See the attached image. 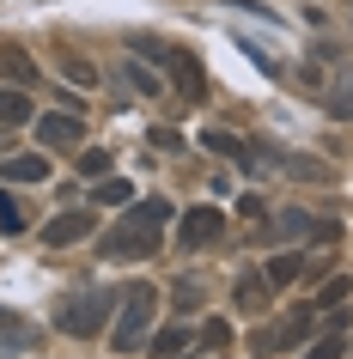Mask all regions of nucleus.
<instances>
[{
	"mask_svg": "<svg viewBox=\"0 0 353 359\" xmlns=\"http://www.w3.org/2000/svg\"><path fill=\"white\" fill-rule=\"evenodd\" d=\"M165 219H171L165 195L134 201V208L98 238V256H104V262H140V256H159V231H165Z\"/></svg>",
	"mask_w": 353,
	"mask_h": 359,
	"instance_id": "1",
	"label": "nucleus"
},
{
	"mask_svg": "<svg viewBox=\"0 0 353 359\" xmlns=\"http://www.w3.org/2000/svg\"><path fill=\"white\" fill-rule=\"evenodd\" d=\"M152 317H159V292L147 280H134L116 292V329H110V347L116 353H134L140 341L152 335Z\"/></svg>",
	"mask_w": 353,
	"mask_h": 359,
	"instance_id": "2",
	"label": "nucleus"
},
{
	"mask_svg": "<svg viewBox=\"0 0 353 359\" xmlns=\"http://www.w3.org/2000/svg\"><path fill=\"white\" fill-rule=\"evenodd\" d=\"M110 311H116V292H74V299H61V311H55V329H61V335L92 341L98 329L110 323Z\"/></svg>",
	"mask_w": 353,
	"mask_h": 359,
	"instance_id": "3",
	"label": "nucleus"
},
{
	"mask_svg": "<svg viewBox=\"0 0 353 359\" xmlns=\"http://www.w3.org/2000/svg\"><path fill=\"white\" fill-rule=\"evenodd\" d=\"M92 226H98V213H92V208H67V213H55V219L43 226V250H67V244H79V238H92Z\"/></svg>",
	"mask_w": 353,
	"mask_h": 359,
	"instance_id": "4",
	"label": "nucleus"
},
{
	"mask_svg": "<svg viewBox=\"0 0 353 359\" xmlns=\"http://www.w3.org/2000/svg\"><path fill=\"white\" fill-rule=\"evenodd\" d=\"M220 231H225L220 208H189L183 226H177V238H183V250H207V244H220Z\"/></svg>",
	"mask_w": 353,
	"mask_h": 359,
	"instance_id": "5",
	"label": "nucleus"
},
{
	"mask_svg": "<svg viewBox=\"0 0 353 359\" xmlns=\"http://www.w3.org/2000/svg\"><path fill=\"white\" fill-rule=\"evenodd\" d=\"M37 140L49 152H67V147L86 140V122H79V116H37Z\"/></svg>",
	"mask_w": 353,
	"mask_h": 359,
	"instance_id": "6",
	"label": "nucleus"
},
{
	"mask_svg": "<svg viewBox=\"0 0 353 359\" xmlns=\"http://www.w3.org/2000/svg\"><path fill=\"white\" fill-rule=\"evenodd\" d=\"M152 55L171 67V79H177L183 97H201V67H195V55H183V49H152Z\"/></svg>",
	"mask_w": 353,
	"mask_h": 359,
	"instance_id": "7",
	"label": "nucleus"
},
{
	"mask_svg": "<svg viewBox=\"0 0 353 359\" xmlns=\"http://www.w3.org/2000/svg\"><path fill=\"white\" fill-rule=\"evenodd\" d=\"M49 177V158L43 152H13V158H0V183H43Z\"/></svg>",
	"mask_w": 353,
	"mask_h": 359,
	"instance_id": "8",
	"label": "nucleus"
},
{
	"mask_svg": "<svg viewBox=\"0 0 353 359\" xmlns=\"http://www.w3.org/2000/svg\"><path fill=\"white\" fill-rule=\"evenodd\" d=\"M311 335V311H298V317H286L280 329H262L256 335V353H274V347H293V341Z\"/></svg>",
	"mask_w": 353,
	"mask_h": 359,
	"instance_id": "9",
	"label": "nucleus"
},
{
	"mask_svg": "<svg viewBox=\"0 0 353 359\" xmlns=\"http://www.w3.org/2000/svg\"><path fill=\"white\" fill-rule=\"evenodd\" d=\"M0 341H6V347H37L43 329H37V323H25V317H13V311L0 304Z\"/></svg>",
	"mask_w": 353,
	"mask_h": 359,
	"instance_id": "10",
	"label": "nucleus"
},
{
	"mask_svg": "<svg viewBox=\"0 0 353 359\" xmlns=\"http://www.w3.org/2000/svg\"><path fill=\"white\" fill-rule=\"evenodd\" d=\"M189 341H195V329H189V323H171V329H159V335H152V359H177Z\"/></svg>",
	"mask_w": 353,
	"mask_h": 359,
	"instance_id": "11",
	"label": "nucleus"
},
{
	"mask_svg": "<svg viewBox=\"0 0 353 359\" xmlns=\"http://www.w3.org/2000/svg\"><path fill=\"white\" fill-rule=\"evenodd\" d=\"M116 74L128 79V86H134L140 97H159V92H165V79L152 74V67H140V61H116Z\"/></svg>",
	"mask_w": 353,
	"mask_h": 359,
	"instance_id": "12",
	"label": "nucleus"
},
{
	"mask_svg": "<svg viewBox=\"0 0 353 359\" xmlns=\"http://www.w3.org/2000/svg\"><path fill=\"white\" fill-rule=\"evenodd\" d=\"M201 147H207V152H220V158H238V165H250V147H244L238 134H225V128H207V134H201Z\"/></svg>",
	"mask_w": 353,
	"mask_h": 359,
	"instance_id": "13",
	"label": "nucleus"
},
{
	"mask_svg": "<svg viewBox=\"0 0 353 359\" xmlns=\"http://www.w3.org/2000/svg\"><path fill=\"white\" fill-rule=\"evenodd\" d=\"M31 122V97L25 92H0V128H25Z\"/></svg>",
	"mask_w": 353,
	"mask_h": 359,
	"instance_id": "14",
	"label": "nucleus"
},
{
	"mask_svg": "<svg viewBox=\"0 0 353 359\" xmlns=\"http://www.w3.org/2000/svg\"><path fill=\"white\" fill-rule=\"evenodd\" d=\"M232 299H238L244 311H268V274H262V280H256V274H244V280H238V292H232Z\"/></svg>",
	"mask_w": 353,
	"mask_h": 359,
	"instance_id": "15",
	"label": "nucleus"
},
{
	"mask_svg": "<svg viewBox=\"0 0 353 359\" xmlns=\"http://www.w3.org/2000/svg\"><path fill=\"white\" fill-rule=\"evenodd\" d=\"M98 201H104V208H128L134 183H128V177H104V183H98Z\"/></svg>",
	"mask_w": 353,
	"mask_h": 359,
	"instance_id": "16",
	"label": "nucleus"
},
{
	"mask_svg": "<svg viewBox=\"0 0 353 359\" xmlns=\"http://www.w3.org/2000/svg\"><path fill=\"white\" fill-rule=\"evenodd\" d=\"M195 341H201V347H213V353H220L225 341H232V323H225V317H207L201 329H195Z\"/></svg>",
	"mask_w": 353,
	"mask_h": 359,
	"instance_id": "17",
	"label": "nucleus"
},
{
	"mask_svg": "<svg viewBox=\"0 0 353 359\" xmlns=\"http://www.w3.org/2000/svg\"><path fill=\"white\" fill-rule=\"evenodd\" d=\"M298 274H305V262H298V256H274V262H268V286H293Z\"/></svg>",
	"mask_w": 353,
	"mask_h": 359,
	"instance_id": "18",
	"label": "nucleus"
},
{
	"mask_svg": "<svg viewBox=\"0 0 353 359\" xmlns=\"http://www.w3.org/2000/svg\"><path fill=\"white\" fill-rule=\"evenodd\" d=\"M13 231H25V208L0 189V238H13Z\"/></svg>",
	"mask_w": 353,
	"mask_h": 359,
	"instance_id": "19",
	"label": "nucleus"
},
{
	"mask_svg": "<svg viewBox=\"0 0 353 359\" xmlns=\"http://www.w3.org/2000/svg\"><path fill=\"white\" fill-rule=\"evenodd\" d=\"M0 67L19 79V86H31V61H25V49H13V43H6V49H0Z\"/></svg>",
	"mask_w": 353,
	"mask_h": 359,
	"instance_id": "20",
	"label": "nucleus"
},
{
	"mask_svg": "<svg viewBox=\"0 0 353 359\" xmlns=\"http://www.w3.org/2000/svg\"><path fill=\"white\" fill-rule=\"evenodd\" d=\"M286 177H311V183H329V170L311 165V158H286Z\"/></svg>",
	"mask_w": 353,
	"mask_h": 359,
	"instance_id": "21",
	"label": "nucleus"
},
{
	"mask_svg": "<svg viewBox=\"0 0 353 359\" xmlns=\"http://www.w3.org/2000/svg\"><path fill=\"white\" fill-rule=\"evenodd\" d=\"M341 299H347V274L323 286V299H317V304H323V311H341Z\"/></svg>",
	"mask_w": 353,
	"mask_h": 359,
	"instance_id": "22",
	"label": "nucleus"
},
{
	"mask_svg": "<svg viewBox=\"0 0 353 359\" xmlns=\"http://www.w3.org/2000/svg\"><path fill=\"white\" fill-rule=\"evenodd\" d=\"M147 140H152V147H165V152H183V134H177V128H147Z\"/></svg>",
	"mask_w": 353,
	"mask_h": 359,
	"instance_id": "23",
	"label": "nucleus"
},
{
	"mask_svg": "<svg viewBox=\"0 0 353 359\" xmlns=\"http://www.w3.org/2000/svg\"><path fill=\"white\" fill-rule=\"evenodd\" d=\"M79 170H86V177H110V152H86Z\"/></svg>",
	"mask_w": 353,
	"mask_h": 359,
	"instance_id": "24",
	"label": "nucleus"
},
{
	"mask_svg": "<svg viewBox=\"0 0 353 359\" xmlns=\"http://www.w3.org/2000/svg\"><path fill=\"white\" fill-rule=\"evenodd\" d=\"M341 353H347V347H341V335H329V341H317L305 359H341Z\"/></svg>",
	"mask_w": 353,
	"mask_h": 359,
	"instance_id": "25",
	"label": "nucleus"
},
{
	"mask_svg": "<svg viewBox=\"0 0 353 359\" xmlns=\"http://www.w3.org/2000/svg\"><path fill=\"white\" fill-rule=\"evenodd\" d=\"M195 304H201V292H195L189 280H177V311H195Z\"/></svg>",
	"mask_w": 353,
	"mask_h": 359,
	"instance_id": "26",
	"label": "nucleus"
},
{
	"mask_svg": "<svg viewBox=\"0 0 353 359\" xmlns=\"http://www.w3.org/2000/svg\"><path fill=\"white\" fill-rule=\"evenodd\" d=\"M0 359H6V353H0Z\"/></svg>",
	"mask_w": 353,
	"mask_h": 359,
	"instance_id": "27",
	"label": "nucleus"
}]
</instances>
